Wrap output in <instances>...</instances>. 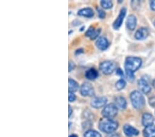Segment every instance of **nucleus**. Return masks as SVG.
Instances as JSON below:
<instances>
[{"mask_svg":"<svg viewBox=\"0 0 155 137\" xmlns=\"http://www.w3.org/2000/svg\"><path fill=\"white\" fill-rule=\"evenodd\" d=\"M142 64L141 58L137 57L130 56L127 57L125 62V69L127 80L129 81H133L134 80V72L138 70Z\"/></svg>","mask_w":155,"mask_h":137,"instance_id":"nucleus-1","label":"nucleus"},{"mask_svg":"<svg viewBox=\"0 0 155 137\" xmlns=\"http://www.w3.org/2000/svg\"><path fill=\"white\" fill-rule=\"evenodd\" d=\"M118 126L119 125L116 121L106 118H104L100 121L99 124V129L107 134L113 133L118 128Z\"/></svg>","mask_w":155,"mask_h":137,"instance_id":"nucleus-2","label":"nucleus"},{"mask_svg":"<svg viewBox=\"0 0 155 137\" xmlns=\"http://www.w3.org/2000/svg\"><path fill=\"white\" fill-rule=\"evenodd\" d=\"M130 100L133 107L137 109H141L146 104L144 96L139 91H132L130 94Z\"/></svg>","mask_w":155,"mask_h":137,"instance_id":"nucleus-3","label":"nucleus"},{"mask_svg":"<svg viewBox=\"0 0 155 137\" xmlns=\"http://www.w3.org/2000/svg\"><path fill=\"white\" fill-rule=\"evenodd\" d=\"M118 113V109L114 104H108L102 110V115L104 118L112 119Z\"/></svg>","mask_w":155,"mask_h":137,"instance_id":"nucleus-4","label":"nucleus"},{"mask_svg":"<svg viewBox=\"0 0 155 137\" xmlns=\"http://www.w3.org/2000/svg\"><path fill=\"white\" fill-rule=\"evenodd\" d=\"M99 69L101 72L106 75L111 74L116 69V64L112 61H104L99 65Z\"/></svg>","mask_w":155,"mask_h":137,"instance_id":"nucleus-5","label":"nucleus"},{"mask_svg":"<svg viewBox=\"0 0 155 137\" xmlns=\"http://www.w3.org/2000/svg\"><path fill=\"white\" fill-rule=\"evenodd\" d=\"M80 93L83 96H94V90L91 84L84 83L81 84L80 88Z\"/></svg>","mask_w":155,"mask_h":137,"instance_id":"nucleus-6","label":"nucleus"},{"mask_svg":"<svg viewBox=\"0 0 155 137\" xmlns=\"http://www.w3.org/2000/svg\"><path fill=\"white\" fill-rule=\"evenodd\" d=\"M138 87L139 90L141 91L142 93H143L145 94H149L150 92L151 91L152 89L150 84L148 83V81L143 78H141V79L139 80Z\"/></svg>","mask_w":155,"mask_h":137,"instance_id":"nucleus-7","label":"nucleus"},{"mask_svg":"<svg viewBox=\"0 0 155 137\" xmlns=\"http://www.w3.org/2000/svg\"><path fill=\"white\" fill-rule=\"evenodd\" d=\"M126 8L121 9V11H120L118 17H117L116 20L114 22L113 28L114 29L117 30L121 26L122 23H123L124 22V19L125 18V17H126Z\"/></svg>","mask_w":155,"mask_h":137,"instance_id":"nucleus-8","label":"nucleus"},{"mask_svg":"<svg viewBox=\"0 0 155 137\" xmlns=\"http://www.w3.org/2000/svg\"><path fill=\"white\" fill-rule=\"evenodd\" d=\"M107 102V99L106 97H97L91 101V106L94 108H101L102 107L106 106Z\"/></svg>","mask_w":155,"mask_h":137,"instance_id":"nucleus-9","label":"nucleus"},{"mask_svg":"<svg viewBox=\"0 0 155 137\" xmlns=\"http://www.w3.org/2000/svg\"><path fill=\"white\" fill-rule=\"evenodd\" d=\"M149 36V31L147 28L145 27H142L140 28L137 31L134 35V37L138 40H143V39H146Z\"/></svg>","mask_w":155,"mask_h":137,"instance_id":"nucleus-10","label":"nucleus"},{"mask_svg":"<svg viewBox=\"0 0 155 137\" xmlns=\"http://www.w3.org/2000/svg\"><path fill=\"white\" fill-rule=\"evenodd\" d=\"M95 45L99 49L104 51L109 46V42L107 39L104 37H101L97 39Z\"/></svg>","mask_w":155,"mask_h":137,"instance_id":"nucleus-11","label":"nucleus"},{"mask_svg":"<svg viewBox=\"0 0 155 137\" xmlns=\"http://www.w3.org/2000/svg\"><path fill=\"white\" fill-rule=\"evenodd\" d=\"M101 31V29H95L92 26H91L90 27V28L87 29V31H86V36L90 37L91 39H95L97 37L99 36Z\"/></svg>","mask_w":155,"mask_h":137,"instance_id":"nucleus-12","label":"nucleus"},{"mask_svg":"<svg viewBox=\"0 0 155 137\" xmlns=\"http://www.w3.org/2000/svg\"><path fill=\"white\" fill-rule=\"evenodd\" d=\"M124 132L126 134V135L128 136H137L139 134L138 129L133 128L130 125H125L124 127Z\"/></svg>","mask_w":155,"mask_h":137,"instance_id":"nucleus-13","label":"nucleus"},{"mask_svg":"<svg viewBox=\"0 0 155 137\" xmlns=\"http://www.w3.org/2000/svg\"><path fill=\"white\" fill-rule=\"evenodd\" d=\"M137 22L136 17L134 15H130L127 17L126 22V26L127 29L130 30V31H133L137 26Z\"/></svg>","mask_w":155,"mask_h":137,"instance_id":"nucleus-14","label":"nucleus"},{"mask_svg":"<svg viewBox=\"0 0 155 137\" xmlns=\"http://www.w3.org/2000/svg\"><path fill=\"white\" fill-rule=\"evenodd\" d=\"M154 118L152 114L146 113L143 115L142 117V123H143L145 127H148L153 125Z\"/></svg>","mask_w":155,"mask_h":137,"instance_id":"nucleus-15","label":"nucleus"},{"mask_svg":"<svg viewBox=\"0 0 155 137\" xmlns=\"http://www.w3.org/2000/svg\"><path fill=\"white\" fill-rule=\"evenodd\" d=\"M114 104H115L117 109H121V110H124V109L126 108L127 106L126 100L122 96L117 97L115 99V103H114Z\"/></svg>","mask_w":155,"mask_h":137,"instance_id":"nucleus-16","label":"nucleus"},{"mask_svg":"<svg viewBox=\"0 0 155 137\" xmlns=\"http://www.w3.org/2000/svg\"><path fill=\"white\" fill-rule=\"evenodd\" d=\"M77 14L80 16H83V17H89V18H91V17L94 16V12L91 8H84L79 10L78 12H77Z\"/></svg>","mask_w":155,"mask_h":137,"instance_id":"nucleus-17","label":"nucleus"},{"mask_svg":"<svg viewBox=\"0 0 155 137\" xmlns=\"http://www.w3.org/2000/svg\"><path fill=\"white\" fill-rule=\"evenodd\" d=\"M86 77L91 80H94L98 77V72L94 68H91L86 72Z\"/></svg>","mask_w":155,"mask_h":137,"instance_id":"nucleus-18","label":"nucleus"},{"mask_svg":"<svg viewBox=\"0 0 155 137\" xmlns=\"http://www.w3.org/2000/svg\"><path fill=\"white\" fill-rule=\"evenodd\" d=\"M143 135L145 137H155V126L154 125L146 127L143 130Z\"/></svg>","mask_w":155,"mask_h":137,"instance_id":"nucleus-19","label":"nucleus"},{"mask_svg":"<svg viewBox=\"0 0 155 137\" xmlns=\"http://www.w3.org/2000/svg\"><path fill=\"white\" fill-rule=\"evenodd\" d=\"M79 89V84L73 79L69 78L68 80V91L71 93L77 91Z\"/></svg>","mask_w":155,"mask_h":137,"instance_id":"nucleus-20","label":"nucleus"},{"mask_svg":"<svg viewBox=\"0 0 155 137\" xmlns=\"http://www.w3.org/2000/svg\"><path fill=\"white\" fill-rule=\"evenodd\" d=\"M84 137H101V135L98 132L89 129V130H87L85 132Z\"/></svg>","mask_w":155,"mask_h":137,"instance_id":"nucleus-21","label":"nucleus"},{"mask_svg":"<svg viewBox=\"0 0 155 137\" xmlns=\"http://www.w3.org/2000/svg\"><path fill=\"white\" fill-rule=\"evenodd\" d=\"M112 2L110 0H101V6L102 8L105 9H110L112 7Z\"/></svg>","mask_w":155,"mask_h":137,"instance_id":"nucleus-22","label":"nucleus"},{"mask_svg":"<svg viewBox=\"0 0 155 137\" xmlns=\"http://www.w3.org/2000/svg\"><path fill=\"white\" fill-rule=\"evenodd\" d=\"M126 81H125L124 79L122 78V79L119 80L117 82L115 87L117 89V90H121V89H123L124 87H126Z\"/></svg>","mask_w":155,"mask_h":137,"instance_id":"nucleus-23","label":"nucleus"},{"mask_svg":"<svg viewBox=\"0 0 155 137\" xmlns=\"http://www.w3.org/2000/svg\"><path fill=\"white\" fill-rule=\"evenodd\" d=\"M97 11H98V15L99 17V18L104 19L105 17H106V12H105L104 11H103L102 9H97Z\"/></svg>","mask_w":155,"mask_h":137,"instance_id":"nucleus-24","label":"nucleus"},{"mask_svg":"<svg viewBox=\"0 0 155 137\" xmlns=\"http://www.w3.org/2000/svg\"><path fill=\"white\" fill-rule=\"evenodd\" d=\"M76 99V96L74 95V93H71V92H69L68 94V100L69 102H73L75 101Z\"/></svg>","mask_w":155,"mask_h":137,"instance_id":"nucleus-25","label":"nucleus"},{"mask_svg":"<svg viewBox=\"0 0 155 137\" xmlns=\"http://www.w3.org/2000/svg\"><path fill=\"white\" fill-rule=\"evenodd\" d=\"M74 67H75V64H74V63L72 61L70 60L69 61V72H71L72 70H73V69H74Z\"/></svg>","mask_w":155,"mask_h":137,"instance_id":"nucleus-26","label":"nucleus"},{"mask_svg":"<svg viewBox=\"0 0 155 137\" xmlns=\"http://www.w3.org/2000/svg\"><path fill=\"white\" fill-rule=\"evenodd\" d=\"M149 103L152 107H154L155 106V96L152 97V98H150L149 101Z\"/></svg>","mask_w":155,"mask_h":137,"instance_id":"nucleus-27","label":"nucleus"},{"mask_svg":"<svg viewBox=\"0 0 155 137\" xmlns=\"http://www.w3.org/2000/svg\"><path fill=\"white\" fill-rule=\"evenodd\" d=\"M116 72H117V75H118V76H124V71L121 70V68H118L117 69V71H116Z\"/></svg>","mask_w":155,"mask_h":137,"instance_id":"nucleus-28","label":"nucleus"},{"mask_svg":"<svg viewBox=\"0 0 155 137\" xmlns=\"http://www.w3.org/2000/svg\"><path fill=\"white\" fill-rule=\"evenodd\" d=\"M106 137H120V136L119 134L117 133H111V134H107Z\"/></svg>","mask_w":155,"mask_h":137,"instance_id":"nucleus-29","label":"nucleus"},{"mask_svg":"<svg viewBox=\"0 0 155 137\" xmlns=\"http://www.w3.org/2000/svg\"><path fill=\"white\" fill-rule=\"evenodd\" d=\"M150 8L153 11H155V0H152L150 2Z\"/></svg>","mask_w":155,"mask_h":137,"instance_id":"nucleus-30","label":"nucleus"},{"mask_svg":"<svg viewBox=\"0 0 155 137\" xmlns=\"http://www.w3.org/2000/svg\"><path fill=\"white\" fill-rule=\"evenodd\" d=\"M84 52V51H83V49H77V51H76V55H78V54H80V53H83Z\"/></svg>","mask_w":155,"mask_h":137,"instance_id":"nucleus-31","label":"nucleus"},{"mask_svg":"<svg viewBox=\"0 0 155 137\" xmlns=\"http://www.w3.org/2000/svg\"><path fill=\"white\" fill-rule=\"evenodd\" d=\"M68 109H69V116H71L72 113V108H71V105L68 106Z\"/></svg>","mask_w":155,"mask_h":137,"instance_id":"nucleus-32","label":"nucleus"},{"mask_svg":"<svg viewBox=\"0 0 155 137\" xmlns=\"http://www.w3.org/2000/svg\"><path fill=\"white\" fill-rule=\"evenodd\" d=\"M69 137H78V136H77L76 134H72V135H71Z\"/></svg>","mask_w":155,"mask_h":137,"instance_id":"nucleus-33","label":"nucleus"},{"mask_svg":"<svg viewBox=\"0 0 155 137\" xmlns=\"http://www.w3.org/2000/svg\"><path fill=\"white\" fill-rule=\"evenodd\" d=\"M84 29H85V26H83V27H81V30H80V31H83V30H84Z\"/></svg>","mask_w":155,"mask_h":137,"instance_id":"nucleus-34","label":"nucleus"},{"mask_svg":"<svg viewBox=\"0 0 155 137\" xmlns=\"http://www.w3.org/2000/svg\"><path fill=\"white\" fill-rule=\"evenodd\" d=\"M152 84H153V86H154V87L155 88V80L153 81V83H152Z\"/></svg>","mask_w":155,"mask_h":137,"instance_id":"nucleus-35","label":"nucleus"},{"mask_svg":"<svg viewBox=\"0 0 155 137\" xmlns=\"http://www.w3.org/2000/svg\"><path fill=\"white\" fill-rule=\"evenodd\" d=\"M154 26H155V20H154Z\"/></svg>","mask_w":155,"mask_h":137,"instance_id":"nucleus-36","label":"nucleus"}]
</instances>
